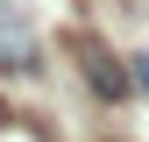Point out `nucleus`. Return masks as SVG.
I'll return each mask as SVG.
<instances>
[{"label": "nucleus", "instance_id": "nucleus-2", "mask_svg": "<svg viewBox=\"0 0 149 142\" xmlns=\"http://www.w3.org/2000/svg\"><path fill=\"white\" fill-rule=\"evenodd\" d=\"M36 64H43L36 29L22 22V7H7V0H0V71H36Z\"/></svg>", "mask_w": 149, "mask_h": 142}, {"label": "nucleus", "instance_id": "nucleus-1", "mask_svg": "<svg viewBox=\"0 0 149 142\" xmlns=\"http://www.w3.org/2000/svg\"><path fill=\"white\" fill-rule=\"evenodd\" d=\"M71 57H78V78L92 85V100H128V71H121V57L100 43V36H71Z\"/></svg>", "mask_w": 149, "mask_h": 142}, {"label": "nucleus", "instance_id": "nucleus-3", "mask_svg": "<svg viewBox=\"0 0 149 142\" xmlns=\"http://www.w3.org/2000/svg\"><path fill=\"white\" fill-rule=\"evenodd\" d=\"M128 85H142V93H149V50H142V57H128Z\"/></svg>", "mask_w": 149, "mask_h": 142}, {"label": "nucleus", "instance_id": "nucleus-4", "mask_svg": "<svg viewBox=\"0 0 149 142\" xmlns=\"http://www.w3.org/2000/svg\"><path fill=\"white\" fill-rule=\"evenodd\" d=\"M7 121H14V114H7V100H0V128H7Z\"/></svg>", "mask_w": 149, "mask_h": 142}]
</instances>
